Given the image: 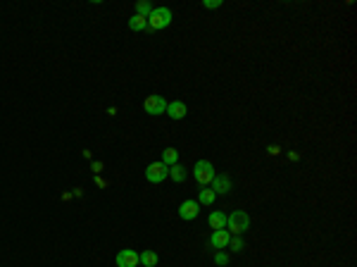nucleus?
Listing matches in <instances>:
<instances>
[{
    "label": "nucleus",
    "mask_w": 357,
    "mask_h": 267,
    "mask_svg": "<svg viewBox=\"0 0 357 267\" xmlns=\"http://www.w3.org/2000/svg\"><path fill=\"white\" fill-rule=\"evenodd\" d=\"M129 29H131V31H145V29H148V17L134 15V17L129 19Z\"/></svg>",
    "instance_id": "obj_15"
},
{
    "label": "nucleus",
    "mask_w": 357,
    "mask_h": 267,
    "mask_svg": "<svg viewBox=\"0 0 357 267\" xmlns=\"http://www.w3.org/2000/svg\"><path fill=\"white\" fill-rule=\"evenodd\" d=\"M143 110H145L148 115H162L167 110V100L162 95H148L145 103H143Z\"/></svg>",
    "instance_id": "obj_5"
},
{
    "label": "nucleus",
    "mask_w": 357,
    "mask_h": 267,
    "mask_svg": "<svg viewBox=\"0 0 357 267\" xmlns=\"http://www.w3.org/2000/svg\"><path fill=\"white\" fill-rule=\"evenodd\" d=\"M171 24V10L169 7H153V12L148 15V29L160 31L167 29Z\"/></svg>",
    "instance_id": "obj_2"
},
{
    "label": "nucleus",
    "mask_w": 357,
    "mask_h": 267,
    "mask_svg": "<svg viewBox=\"0 0 357 267\" xmlns=\"http://www.w3.org/2000/svg\"><path fill=\"white\" fill-rule=\"evenodd\" d=\"M153 12V5L148 2V0H138V5H136V15H140V17H148Z\"/></svg>",
    "instance_id": "obj_17"
},
{
    "label": "nucleus",
    "mask_w": 357,
    "mask_h": 267,
    "mask_svg": "<svg viewBox=\"0 0 357 267\" xmlns=\"http://www.w3.org/2000/svg\"><path fill=\"white\" fill-rule=\"evenodd\" d=\"M202 7L205 10H217V7H221V0H205Z\"/></svg>",
    "instance_id": "obj_19"
},
{
    "label": "nucleus",
    "mask_w": 357,
    "mask_h": 267,
    "mask_svg": "<svg viewBox=\"0 0 357 267\" xmlns=\"http://www.w3.org/2000/svg\"><path fill=\"white\" fill-rule=\"evenodd\" d=\"M167 177H169V167L162 165V162H150V165L145 167V179H148L150 184H162Z\"/></svg>",
    "instance_id": "obj_4"
},
{
    "label": "nucleus",
    "mask_w": 357,
    "mask_h": 267,
    "mask_svg": "<svg viewBox=\"0 0 357 267\" xmlns=\"http://www.w3.org/2000/svg\"><path fill=\"white\" fill-rule=\"evenodd\" d=\"M100 170H103V165H100V162H93V172H95V174H98V172H100Z\"/></svg>",
    "instance_id": "obj_22"
},
{
    "label": "nucleus",
    "mask_w": 357,
    "mask_h": 267,
    "mask_svg": "<svg viewBox=\"0 0 357 267\" xmlns=\"http://www.w3.org/2000/svg\"><path fill=\"white\" fill-rule=\"evenodd\" d=\"M212 191H215V196H226L231 188H233V184H231V179L226 177V174H215L212 179V186H210Z\"/></svg>",
    "instance_id": "obj_7"
},
{
    "label": "nucleus",
    "mask_w": 357,
    "mask_h": 267,
    "mask_svg": "<svg viewBox=\"0 0 357 267\" xmlns=\"http://www.w3.org/2000/svg\"><path fill=\"white\" fill-rule=\"evenodd\" d=\"M169 177H171V181L181 184V181L186 179V167H181L179 162H176V165H171V167H169Z\"/></svg>",
    "instance_id": "obj_16"
},
{
    "label": "nucleus",
    "mask_w": 357,
    "mask_h": 267,
    "mask_svg": "<svg viewBox=\"0 0 357 267\" xmlns=\"http://www.w3.org/2000/svg\"><path fill=\"white\" fill-rule=\"evenodd\" d=\"M226 248H231L233 253H241V251L246 248V243H243L241 236H236V238H229V246H226Z\"/></svg>",
    "instance_id": "obj_18"
},
{
    "label": "nucleus",
    "mask_w": 357,
    "mask_h": 267,
    "mask_svg": "<svg viewBox=\"0 0 357 267\" xmlns=\"http://www.w3.org/2000/svg\"><path fill=\"white\" fill-rule=\"evenodd\" d=\"M210 227L217 232V229H226V215L219 212V210H215L212 215H210Z\"/></svg>",
    "instance_id": "obj_12"
},
{
    "label": "nucleus",
    "mask_w": 357,
    "mask_h": 267,
    "mask_svg": "<svg viewBox=\"0 0 357 267\" xmlns=\"http://www.w3.org/2000/svg\"><path fill=\"white\" fill-rule=\"evenodd\" d=\"M288 157H291V160H293V162H298V160H300V155H298V153H295V150H291V153H288Z\"/></svg>",
    "instance_id": "obj_21"
},
{
    "label": "nucleus",
    "mask_w": 357,
    "mask_h": 267,
    "mask_svg": "<svg viewBox=\"0 0 357 267\" xmlns=\"http://www.w3.org/2000/svg\"><path fill=\"white\" fill-rule=\"evenodd\" d=\"M215 201H217L215 191H212L210 186H202V188H200V193H198V203H200V205H212Z\"/></svg>",
    "instance_id": "obj_11"
},
{
    "label": "nucleus",
    "mask_w": 357,
    "mask_h": 267,
    "mask_svg": "<svg viewBox=\"0 0 357 267\" xmlns=\"http://www.w3.org/2000/svg\"><path fill=\"white\" fill-rule=\"evenodd\" d=\"M176 160H179V150L176 148H165L162 150V165H167V167H171V165H176Z\"/></svg>",
    "instance_id": "obj_14"
},
{
    "label": "nucleus",
    "mask_w": 357,
    "mask_h": 267,
    "mask_svg": "<svg viewBox=\"0 0 357 267\" xmlns=\"http://www.w3.org/2000/svg\"><path fill=\"white\" fill-rule=\"evenodd\" d=\"M138 260H140V265L155 267L160 258H157V253H153V251H143V253H138Z\"/></svg>",
    "instance_id": "obj_13"
},
{
    "label": "nucleus",
    "mask_w": 357,
    "mask_h": 267,
    "mask_svg": "<svg viewBox=\"0 0 357 267\" xmlns=\"http://www.w3.org/2000/svg\"><path fill=\"white\" fill-rule=\"evenodd\" d=\"M226 232H231V234H236V236H241V234H246L248 229H250V217H248V212L243 210H233L229 217H226Z\"/></svg>",
    "instance_id": "obj_1"
},
{
    "label": "nucleus",
    "mask_w": 357,
    "mask_h": 267,
    "mask_svg": "<svg viewBox=\"0 0 357 267\" xmlns=\"http://www.w3.org/2000/svg\"><path fill=\"white\" fill-rule=\"evenodd\" d=\"M114 263H117V267H138V265H140L138 253H136V251H131V248L119 251V253H117V258H114Z\"/></svg>",
    "instance_id": "obj_6"
},
{
    "label": "nucleus",
    "mask_w": 357,
    "mask_h": 267,
    "mask_svg": "<svg viewBox=\"0 0 357 267\" xmlns=\"http://www.w3.org/2000/svg\"><path fill=\"white\" fill-rule=\"evenodd\" d=\"M200 215V203L198 201H184L179 205V217L181 220H195Z\"/></svg>",
    "instance_id": "obj_8"
},
{
    "label": "nucleus",
    "mask_w": 357,
    "mask_h": 267,
    "mask_svg": "<svg viewBox=\"0 0 357 267\" xmlns=\"http://www.w3.org/2000/svg\"><path fill=\"white\" fill-rule=\"evenodd\" d=\"M215 263H217V265H226V263H229V255H226V253H217V255H215Z\"/></svg>",
    "instance_id": "obj_20"
},
{
    "label": "nucleus",
    "mask_w": 357,
    "mask_h": 267,
    "mask_svg": "<svg viewBox=\"0 0 357 267\" xmlns=\"http://www.w3.org/2000/svg\"><path fill=\"white\" fill-rule=\"evenodd\" d=\"M229 232L226 229H217V232H212V236H210V246L212 248H217V251H221V248H226L229 246Z\"/></svg>",
    "instance_id": "obj_10"
},
{
    "label": "nucleus",
    "mask_w": 357,
    "mask_h": 267,
    "mask_svg": "<svg viewBox=\"0 0 357 267\" xmlns=\"http://www.w3.org/2000/svg\"><path fill=\"white\" fill-rule=\"evenodd\" d=\"M269 155H279V146H269Z\"/></svg>",
    "instance_id": "obj_23"
},
{
    "label": "nucleus",
    "mask_w": 357,
    "mask_h": 267,
    "mask_svg": "<svg viewBox=\"0 0 357 267\" xmlns=\"http://www.w3.org/2000/svg\"><path fill=\"white\" fill-rule=\"evenodd\" d=\"M165 112L171 119H184L188 115V108H186V103H181V100H171V103H167Z\"/></svg>",
    "instance_id": "obj_9"
},
{
    "label": "nucleus",
    "mask_w": 357,
    "mask_h": 267,
    "mask_svg": "<svg viewBox=\"0 0 357 267\" xmlns=\"http://www.w3.org/2000/svg\"><path fill=\"white\" fill-rule=\"evenodd\" d=\"M193 179L200 184V186H210L212 179H215V167L210 160H198L195 167H193Z\"/></svg>",
    "instance_id": "obj_3"
}]
</instances>
